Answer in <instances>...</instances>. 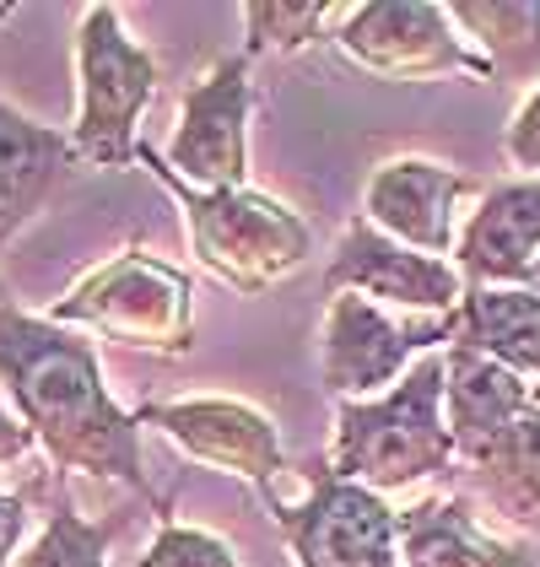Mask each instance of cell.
Masks as SVG:
<instances>
[{
    "instance_id": "obj_7",
    "label": "cell",
    "mask_w": 540,
    "mask_h": 567,
    "mask_svg": "<svg viewBox=\"0 0 540 567\" xmlns=\"http://www.w3.org/2000/svg\"><path fill=\"white\" fill-rule=\"evenodd\" d=\"M335 44L378 82H433V76L492 82V65L470 54L454 33L449 6L433 0H362L341 17Z\"/></svg>"
},
{
    "instance_id": "obj_22",
    "label": "cell",
    "mask_w": 540,
    "mask_h": 567,
    "mask_svg": "<svg viewBox=\"0 0 540 567\" xmlns=\"http://www.w3.org/2000/svg\"><path fill=\"white\" fill-rule=\"evenodd\" d=\"M141 567H238L232 546L211 529H189V524H168L157 529V540L146 546Z\"/></svg>"
},
{
    "instance_id": "obj_16",
    "label": "cell",
    "mask_w": 540,
    "mask_h": 567,
    "mask_svg": "<svg viewBox=\"0 0 540 567\" xmlns=\"http://www.w3.org/2000/svg\"><path fill=\"white\" fill-rule=\"evenodd\" d=\"M401 567H536V557L487 535L465 497H422L401 508Z\"/></svg>"
},
{
    "instance_id": "obj_23",
    "label": "cell",
    "mask_w": 540,
    "mask_h": 567,
    "mask_svg": "<svg viewBox=\"0 0 540 567\" xmlns=\"http://www.w3.org/2000/svg\"><path fill=\"white\" fill-rule=\"evenodd\" d=\"M508 163L513 168H525L530 178H540V87L525 97V109L513 114V125H508Z\"/></svg>"
},
{
    "instance_id": "obj_12",
    "label": "cell",
    "mask_w": 540,
    "mask_h": 567,
    "mask_svg": "<svg viewBox=\"0 0 540 567\" xmlns=\"http://www.w3.org/2000/svg\"><path fill=\"white\" fill-rule=\"evenodd\" d=\"M476 184L465 174H454L444 163L427 157H390L378 163L367 189H362V217L373 221L378 233H390L395 244L444 260L454 255V206L470 195Z\"/></svg>"
},
{
    "instance_id": "obj_4",
    "label": "cell",
    "mask_w": 540,
    "mask_h": 567,
    "mask_svg": "<svg viewBox=\"0 0 540 567\" xmlns=\"http://www.w3.org/2000/svg\"><path fill=\"white\" fill-rule=\"evenodd\" d=\"M49 319L97 330L146 357H184L195 347V281L146 249H120L49 308Z\"/></svg>"
},
{
    "instance_id": "obj_14",
    "label": "cell",
    "mask_w": 540,
    "mask_h": 567,
    "mask_svg": "<svg viewBox=\"0 0 540 567\" xmlns=\"http://www.w3.org/2000/svg\"><path fill=\"white\" fill-rule=\"evenodd\" d=\"M71 168H76L71 135L0 103V249L44 212L54 189H65Z\"/></svg>"
},
{
    "instance_id": "obj_5",
    "label": "cell",
    "mask_w": 540,
    "mask_h": 567,
    "mask_svg": "<svg viewBox=\"0 0 540 567\" xmlns=\"http://www.w3.org/2000/svg\"><path fill=\"white\" fill-rule=\"evenodd\" d=\"M76 82H82V109H76V163L92 168H131L141 141L135 125L157 92V65L152 54L120 28L114 6H87L76 28Z\"/></svg>"
},
{
    "instance_id": "obj_2",
    "label": "cell",
    "mask_w": 540,
    "mask_h": 567,
    "mask_svg": "<svg viewBox=\"0 0 540 567\" xmlns=\"http://www.w3.org/2000/svg\"><path fill=\"white\" fill-rule=\"evenodd\" d=\"M444 390H449V357L433 351L390 394L335 400L330 471L378 497L454 471L459 454H454V433L444 416Z\"/></svg>"
},
{
    "instance_id": "obj_8",
    "label": "cell",
    "mask_w": 540,
    "mask_h": 567,
    "mask_svg": "<svg viewBox=\"0 0 540 567\" xmlns=\"http://www.w3.org/2000/svg\"><path fill=\"white\" fill-rule=\"evenodd\" d=\"M444 341H454V313H444V319H390L378 303H367L357 292H341V298H330V313H324L319 379L335 400H378Z\"/></svg>"
},
{
    "instance_id": "obj_15",
    "label": "cell",
    "mask_w": 540,
    "mask_h": 567,
    "mask_svg": "<svg viewBox=\"0 0 540 567\" xmlns=\"http://www.w3.org/2000/svg\"><path fill=\"white\" fill-rule=\"evenodd\" d=\"M444 357H449L444 416H449L454 433V454H459V465H476L497 437L525 416L536 384H525L519 373H508V368H497V362H487V357H476L465 347H449Z\"/></svg>"
},
{
    "instance_id": "obj_20",
    "label": "cell",
    "mask_w": 540,
    "mask_h": 567,
    "mask_svg": "<svg viewBox=\"0 0 540 567\" xmlns=\"http://www.w3.org/2000/svg\"><path fill=\"white\" fill-rule=\"evenodd\" d=\"M114 529H120V519H108V524L82 519L76 503H71L65 476L54 471V508H49V524H44V535L17 557V567H108Z\"/></svg>"
},
{
    "instance_id": "obj_21",
    "label": "cell",
    "mask_w": 540,
    "mask_h": 567,
    "mask_svg": "<svg viewBox=\"0 0 540 567\" xmlns=\"http://www.w3.org/2000/svg\"><path fill=\"white\" fill-rule=\"evenodd\" d=\"M341 17V6L330 0H303V6H287V0H249L243 6V28H249V54H292V49L314 44L319 28Z\"/></svg>"
},
{
    "instance_id": "obj_25",
    "label": "cell",
    "mask_w": 540,
    "mask_h": 567,
    "mask_svg": "<svg viewBox=\"0 0 540 567\" xmlns=\"http://www.w3.org/2000/svg\"><path fill=\"white\" fill-rule=\"evenodd\" d=\"M33 443H39V437L28 433V422H22L17 411H6V405H0V465L22 460V454H28Z\"/></svg>"
},
{
    "instance_id": "obj_28",
    "label": "cell",
    "mask_w": 540,
    "mask_h": 567,
    "mask_svg": "<svg viewBox=\"0 0 540 567\" xmlns=\"http://www.w3.org/2000/svg\"><path fill=\"white\" fill-rule=\"evenodd\" d=\"M11 303V287H6V281H0V308Z\"/></svg>"
},
{
    "instance_id": "obj_11",
    "label": "cell",
    "mask_w": 540,
    "mask_h": 567,
    "mask_svg": "<svg viewBox=\"0 0 540 567\" xmlns=\"http://www.w3.org/2000/svg\"><path fill=\"white\" fill-rule=\"evenodd\" d=\"M324 292L341 298V292H357L367 303H395V308H416V313H433L444 319L465 303V276L449 260H433V255H416L395 244L390 233H378L367 217H352L330 270H324Z\"/></svg>"
},
{
    "instance_id": "obj_13",
    "label": "cell",
    "mask_w": 540,
    "mask_h": 567,
    "mask_svg": "<svg viewBox=\"0 0 540 567\" xmlns=\"http://www.w3.org/2000/svg\"><path fill=\"white\" fill-rule=\"evenodd\" d=\"M540 260V178H508L481 195L470 212L459 244H454V270L465 287H525V276Z\"/></svg>"
},
{
    "instance_id": "obj_6",
    "label": "cell",
    "mask_w": 540,
    "mask_h": 567,
    "mask_svg": "<svg viewBox=\"0 0 540 567\" xmlns=\"http://www.w3.org/2000/svg\"><path fill=\"white\" fill-rule=\"evenodd\" d=\"M266 514L287 535L298 567H401V514L357 481H341L330 460L309 465V497H266Z\"/></svg>"
},
{
    "instance_id": "obj_19",
    "label": "cell",
    "mask_w": 540,
    "mask_h": 567,
    "mask_svg": "<svg viewBox=\"0 0 540 567\" xmlns=\"http://www.w3.org/2000/svg\"><path fill=\"white\" fill-rule=\"evenodd\" d=\"M454 28L481 44L492 82H536L540 76V0H459L449 6Z\"/></svg>"
},
{
    "instance_id": "obj_26",
    "label": "cell",
    "mask_w": 540,
    "mask_h": 567,
    "mask_svg": "<svg viewBox=\"0 0 540 567\" xmlns=\"http://www.w3.org/2000/svg\"><path fill=\"white\" fill-rule=\"evenodd\" d=\"M525 292H536V298H540V260H536V270L525 276Z\"/></svg>"
},
{
    "instance_id": "obj_18",
    "label": "cell",
    "mask_w": 540,
    "mask_h": 567,
    "mask_svg": "<svg viewBox=\"0 0 540 567\" xmlns=\"http://www.w3.org/2000/svg\"><path fill=\"white\" fill-rule=\"evenodd\" d=\"M465 481L487 497L492 514L540 535V384L530 390L525 416L497 437L476 465H465Z\"/></svg>"
},
{
    "instance_id": "obj_10",
    "label": "cell",
    "mask_w": 540,
    "mask_h": 567,
    "mask_svg": "<svg viewBox=\"0 0 540 567\" xmlns=\"http://www.w3.org/2000/svg\"><path fill=\"white\" fill-rule=\"evenodd\" d=\"M135 422L163 427L184 454L232 471L255 486V497L266 503L276 497V476L287 471V449L281 433L266 411H255L249 400H227V394H206V400H152L135 411Z\"/></svg>"
},
{
    "instance_id": "obj_24",
    "label": "cell",
    "mask_w": 540,
    "mask_h": 567,
    "mask_svg": "<svg viewBox=\"0 0 540 567\" xmlns=\"http://www.w3.org/2000/svg\"><path fill=\"white\" fill-rule=\"evenodd\" d=\"M22 535H28V497L0 492V567H11L17 546H22Z\"/></svg>"
},
{
    "instance_id": "obj_3",
    "label": "cell",
    "mask_w": 540,
    "mask_h": 567,
    "mask_svg": "<svg viewBox=\"0 0 540 567\" xmlns=\"http://www.w3.org/2000/svg\"><path fill=\"white\" fill-rule=\"evenodd\" d=\"M135 163H146L157 174V184L179 200L184 221H189L195 260L232 292L260 298V292L287 281L298 265L314 255V238H309V227H303V217L292 206H281L270 195H255V189H195L146 141H141Z\"/></svg>"
},
{
    "instance_id": "obj_17",
    "label": "cell",
    "mask_w": 540,
    "mask_h": 567,
    "mask_svg": "<svg viewBox=\"0 0 540 567\" xmlns=\"http://www.w3.org/2000/svg\"><path fill=\"white\" fill-rule=\"evenodd\" d=\"M449 347L476 351L519 379H540V298L525 287H465Z\"/></svg>"
},
{
    "instance_id": "obj_1",
    "label": "cell",
    "mask_w": 540,
    "mask_h": 567,
    "mask_svg": "<svg viewBox=\"0 0 540 567\" xmlns=\"http://www.w3.org/2000/svg\"><path fill=\"white\" fill-rule=\"evenodd\" d=\"M0 384L60 476L87 471L152 497V481L141 471V422L135 411L114 405L97 351L65 324L22 313L17 303L0 308Z\"/></svg>"
},
{
    "instance_id": "obj_27",
    "label": "cell",
    "mask_w": 540,
    "mask_h": 567,
    "mask_svg": "<svg viewBox=\"0 0 540 567\" xmlns=\"http://www.w3.org/2000/svg\"><path fill=\"white\" fill-rule=\"evenodd\" d=\"M11 17H17V6H11V0H0V22H11Z\"/></svg>"
},
{
    "instance_id": "obj_9",
    "label": "cell",
    "mask_w": 540,
    "mask_h": 567,
    "mask_svg": "<svg viewBox=\"0 0 540 567\" xmlns=\"http://www.w3.org/2000/svg\"><path fill=\"white\" fill-rule=\"evenodd\" d=\"M168 168L195 189H249V54L217 60L184 92Z\"/></svg>"
}]
</instances>
